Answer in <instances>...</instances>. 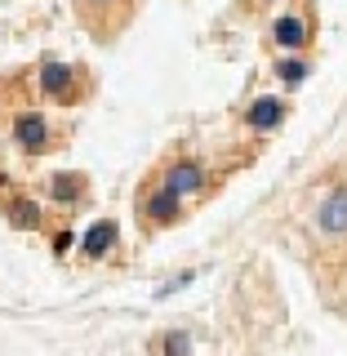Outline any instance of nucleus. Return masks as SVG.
<instances>
[{
	"label": "nucleus",
	"instance_id": "1",
	"mask_svg": "<svg viewBox=\"0 0 347 356\" xmlns=\"http://www.w3.org/2000/svg\"><path fill=\"white\" fill-rule=\"evenodd\" d=\"M36 94L45 98V103H81V98L89 94V76L81 72V67L72 63H58V58H45L40 72H36Z\"/></svg>",
	"mask_w": 347,
	"mask_h": 356
},
{
	"label": "nucleus",
	"instance_id": "2",
	"mask_svg": "<svg viewBox=\"0 0 347 356\" xmlns=\"http://www.w3.org/2000/svg\"><path fill=\"white\" fill-rule=\"evenodd\" d=\"M72 5H76V14L89 22L94 36H116V31L129 22L138 0H72Z\"/></svg>",
	"mask_w": 347,
	"mask_h": 356
},
{
	"label": "nucleus",
	"instance_id": "3",
	"mask_svg": "<svg viewBox=\"0 0 347 356\" xmlns=\"http://www.w3.org/2000/svg\"><path fill=\"white\" fill-rule=\"evenodd\" d=\"M14 143L27 156H45L58 138H54V125L40 116V111H18L14 116Z\"/></svg>",
	"mask_w": 347,
	"mask_h": 356
},
{
	"label": "nucleus",
	"instance_id": "4",
	"mask_svg": "<svg viewBox=\"0 0 347 356\" xmlns=\"http://www.w3.org/2000/svg\"><path fill=\"white\" fill-rule=\"evenodd\" d=\"M161 183L170 187L178 200H196V196H205L209 178H205V165L200 161H174V165H165Z\"/></svg>",
	"mask_w": 347,
	"mask_h": 356
},
{
	"label": "nucleus",
	"instance_id": "5",
	"mask_svg": "<svg viewBox=\"0 0 347 356\" xmlns=\"http://www.w3.org/2000/svg\"><path fill=\"white\" fill-rule=\"evenodd\" d=\"M138 209H143V218H147L152 227H174V222L183 218V200H178L165 183L147 187V192H143V200H138Z\"/></svg>",
	"mask_w": 347,
	"mask_h": 356
},
{
	"label": "nucleus",
	"instance_id": "6",
	"mask_svg": "<svg viewBox=\"0 0 347 356\" xmlns=\"http://www.w3.org/2000/svg\"><path fill=\"white\" fill-rule=\"evenodd\" d=\"M316 227L330 241H347V192H330L316 209Z\"/></svg>",
	"mask_w": 347,
	"mask_h": 356
},
{
	"label": "nucleus",
	"instance_id": "7",
	"mask_svg": "<svg viewBox=\"0 0 347 356\" xmlns=\"http://www.w3.org/2000/svg\"><path fill=\"white\" fill-rule=\"evenodd\" d=\"M312 40V22L303 14H281L272 22V44L276 49H307Z\"/></svg>",
	"mask_w": 347,
	"mask_h": 356
},
{
	"label": "nucleus",
	"instance_id": "8",
	"mask_svg": "<svg viewBox=\"0 0 347 356\" xmlns=\"http://www.w3.org/2000/svg\"><path fill=\"white\" fill-rule=\"evenodd\" d=\"M245 125H250L254 134H272V129H281V125H285V103H281V98H272V94L254 98V107L245 111Z\"/></svg>",
	"mask_w": 347,
	"mask_h": 356
},
{
	"label": "nucleus",
	"instance_id": "9",
	"mask_svg": "<svg viewBox=\"0 0 347 356\" xmlns=\"http://www.w3.org/2000/svg\"><path fill=\"white\" fill-rule=\"evenodd\" d=\"M116 245V222H94L89 227V236H85V259H103V254Z\"/></svg>",
	"mask_w": 347,
	"mask_h": 356
},
{
	"label": "nucleus",
	"instance_id": "10",
	"mask_svg": "<svg viewBox=\"0 0 347 356\" xmlns=\"http://www.w3.org/2000/svg\"><path fill=\"white\" fill-rule=\"evenodd\" d=\"M276 76H281L285 85H298V81L307 76V63H303V58H294V63H276Z\"/></svg>",
	"mask_w": 347,
	"mask_h": 356
},
{
	"label": "nucleus",
	"instance_id": "11",
	"mask_svg": "<svg viewBox=\"0 0 347 356\" xmlns=\"http://www.w3.org/2000/svg\"><path fill=\"white\" fill-rule=\"evenodd\" d=\"M165 343H170V348H165L170 356H183V352H187V334H170Z\"/></svg>",
	"mask_w": 347,
	"mask_h": 356
}]
</instances>
